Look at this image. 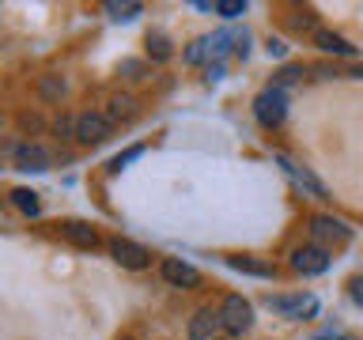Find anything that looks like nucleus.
Listing matches in <instances>:
<instances>
[{
	"label": "nucleus",
	"mask_w": 363,
	"mask_h": 340,
	"mask_svg": "<svg viewBox=\"0 0 363 340\" xmlns=\"http://www.w3.org/2000/svg\"><path fill=\"white\" fill-rule=\"evenodd\" d=\"M254 118L265 125V129H277V125H284V118H288V95H284V87H265L257 91L254 98Z\"/></svg>",
	"instance_id": "f257e3e1"
},
{
	"label": "nucleus",
	"mask_w": 363,
	"mask_h": 340,
	"mask_svg": "<svg viewBox=\"0 0 363 340\" xmlns=\"http://www.w3.org/2000/svg\"><path fill=\"white\" fill-rule=\"evenodd\" d=\"M220 317H223L227 333L242 336V333H250V325H254V306H250L242 295H227L223 306H220Z\"/></svg>",
	"instance_id": "f03ea898"
},
{
	"label": "nucleus",
	"mask_w": 363,
	"mask_h": 340,
	"mask_svg": "<svg viewBox=\"0 0 363 340\" xmlns=\"http://www.w3.org/2000/svg\"><path fill=\"white\" fill-rule=\"evenodd\" d=\"M110 129H113V125H110V118H106L102 110H84V113L76 118V132H72V136H76L84 147H91V144H102V140H106Z\"/></svg>",
	"instance_id": "7ed1b4c3"
},
{
	"label": "nucleus",
	"mask_w": 363,
	"mask_h": 340,
	"mask_svg": "<svg viewBox=\"0 0 363 340\" xmlns=\"http://www.w3.org/2000/svg\"><path fill=\"white\" fill-rule=\"evenodd\" d=\"M311 238H314V246L333 249V246H345L352 238V231L340 220H333V215H314L311 220Z\"/></svg>",
	"instance_id": "20e7f679"
},
{
	"label": "nucleus",
	"mask_w": 363,
	"mask_h": 340,
	"mask_svg": "<svg viewBox=\"0 0 363 340\" xmlns=\"http://www.w3.org/2000/svg\"><path fill=\"white\" fill-rule=\"evenodd\" d=\"M110 257L118 261L121 268H133V272L152 265V254H147L140 242H129V238H110Z\"/></svg>",
	"instance_id": "39448f33"
},
{
	"label": "nucleus",
	"mask_w": 363,
	"mask_h": 340,
	"mask_svg": "<svg viewBox=\"0 0 363 340\" xmlns=\"http://www.w3.org/2000/svg\"><path fill=\"white\" fill-rule=\"evenodd\" d=\"M269 306L280 317H303V314L318 310V299H314V295H303V291H295V295H269Z\"/></svg>",
	"instance_id": "423d86ee"
},
{
	"label": "nucleus",
	"mask_w": 363,
	"mask_h": 340,
	"mask_svg": "<svg viewBox=\"0 0 363 340\" xmlns=\"http://www.w3.org/2000/svg\"><path fill=\"white\" fill-rule=\"evenodd\" d=\"M291 268L295 272H303V276H318V272H325L329 268V249H322V246H299L291 254Z\"/></svg>",
	"instance_id": "0eeeda50"
},
{
	"label": "nucleus",
	"mask_w": 363,
	"mask_h": 340,
	"mask_svg": "<svg viewBox=\"0 0 363 340\" xmlns=\"http://www.w3.org/2000/svg\"><path fill=\"white\" fill-rule=\"evenodd\" d=\"M277 163H280V170H284V174H288V178H291L299 189H306L311 197H325V186H322V181H318V178L311 174V166L295 163L291 155H277Z\"/></svg>",
	"instance_id": "6e6552de"
},
{
	"label": "nucleus",
	"mask_w": 363,
	"mask_h": 340,
	"mask_svg": "<svg viewBox=\"0 0 363 340\" xmlns=\"http://www.w3.org/2000/svg\"><path fill=\"white\" fill-rule=\"evenodd\" d=\"M159 272H163V280L174 283V288H201V272L182 257H167L163 265H159Z\"/></svg>",
	"instance_id": "1a4fd4ad"
},
{
	"label": "nucleus",
	"mask_w": 363,
	"mask_h": 340,
	"mask_svg": "<svg viewBox=\"0 0 363 340\" xmlns=\"http://www.w3.org/2000/svg\"><path fill=\"white\" fill-rule=\"evenodd\" d=\"M220 329H223V317H220V310H212V306H201V310L189 317V340H216Z\"/></svg>",
	"instance_id": "9d476101"
},
{
	"label": "nucleus",
	"mask_w": 363,
	"mask_h": 340,
	"mask_svg": "<svg viewBox=\"0 0 363 340\" xmlns=\"http://www.w3.org/2000/svg\"><path fill=\"white\" fill-rule=\"evenodd\" d=\"M11 159H16L19 170H50L53 166V155L42 144H16L11 147Z\"/></svg>",
	"instance_id": "9b49d317"
},
{
	"label": "nucleus",
	"mask_w": 363,
	"mask_h": 340,
	"mask_svg": "<svg viewBox=\"0 0 363 340\" xmlns=\"http://www.w3.org/2000/svg\"><path fill=\"white\" fill-rule=\"evenodd\" d=\"M61 234H65V242H72L79 249H95L99 246V231L91 223H79V220H68L61 223Z\"/></svg>",
	"instance_id": "f8f14e48"
},
{
	"label": "nucleus",
	"mask_w": 363,
	"mask_h": 340,
	"mask_svg": "<svg viewBox=\"0 0 363 340\" xmlns=\"http://www.w3.org/2000/svg\"><path fill=\"white\" fill-rule=\"evenodd\" d=\"M110 118V125H118V121H133L136 118V98L133 95H110L106 102V110H102Z\"/></svg>",
	"instance_id": "ddd939ff"
},
{
	"label": "nucleus",
	"mask_w": 363,
	"mask_h": 340,
	"mask_svg": "<svg viewBox=\"0 0 363 340\" xmlns=\"http://www.w3.org/2000/svg\"><path fill=\"white\" fill-rule=\"evenodd\" d=\"M227 265L235 272H246V276H261V280H272L277 276V268L269 265V261H254V257H227Z\"/></svg>",
	"instance_id": "4468645a"
},
{
	"label": "nucleus",
	"mask_w": 363,
	"mask_h": 340,
	"mask_svg": "<svg viewBox=\"0 0 363 340\" xmlns=\"http://www.w3.org/2000/svg\"><path fill=\"white\" fill-rule=\"evenodd\" d=\"M314 45L318 50H325V53H337V57H352L356 50L340 38V34H333V30H314Z\"/></svg>",
	"instance_id": "2eb2a0df"
},
{
	"label": "nucleus",
	"mask_w": 363,
	"mask_h": 340,
	"mask_svg": "<svg viewBox=\"0 0 363 340\" xmlns=\"http://www.w3.org/2000/svg\"><path fill=\"white\" fill-rule=\"evenodd\" d=\"M144 11V4H136V0H106V16L118 19V23H129Z\"/></svg>",
	"instance_id": "dca6fc26"
},
{
	"label": "nucleus",
	"mask_w": 363,
	"mask_h": 340,
	"mask_svg": "<svg viewBox=\"0 0 363 340\" xmlns=\"http://www.w3.org/2000/svg\"><path fill=\"white\" fill-rule=\"evenodd\" d=\"M11 204H16V208L23 212V215H38V193L34 189H11Z\"/></svg>",
	"instance_id": "f3484780"
},
{
	"label": "nucleus",
	"mask_w": 363,
	"mask_h": 340,
	"mask_svg": "<svg viewBox=\"0 0 363 340\" xmlns=\"http://www.w3.org/2000/svg\"><path fill=\"white\" fill-rule=\"evenodd\" d=\"M208 57H212V34H204V38L189 42V50H186V61H189V64H201V61H208Z\"/></svg>",
	"instance_id": "a211bd4d"
},
{
	"label": "nucleus",
	"mask_w": 363,
	"mask_h": 340,
	"mask_svg": "<svg viewBox=\"0 0 363 340\" xmlns=\"http://www.w3.org/2000/svg\"><path fill=\"white\" fill-rule=\"evenodd\" d=\"M147 53H152V61H167L170 57V38L167 34H147Z\"/></svg>",
	"instance_id": "6ab92c4d"
},
{
	"label": "nucleus",
	"mask_w": 363,
	"mask_h": 340,
	"mask_svg": "<svg viewBox=\"0 0 363 340\" xmlns=\"http://www.w3.org/2000/svg\"><path fill=\"white\" fill-rule=\"evenodd\" d=\"M212 11L223 19H238V16H246V0H216Z\"/></svg>",
	"instance_id": "aec40b11"
},
{
	"label": "nucleus",
	"mask_w": 363,
	"mask_h": 340,
	"mask_svg": "<svg viewBox=\"0 0 363 340\" xmlns=\"http://www.w3.org/2000/svg\"><path fill=\"white\" fill-rule=\"evenodd\" d=\"M140 155H144V144H136V147H129V152L113 155V159H110V174H121V166H129L133 159H140Z\"/></svg>",
	"instance_id": "412c9836"
},
{
	"label": "nucleus",
	"mask_w": 363,
	"mask_h": 340,
	"mask_svg": "<svg viewBox=\"0 0 363 340\" xmlns=\"http://www.w3.org/2000/svg\"><path fill=\"white\" fill-rule=\"evenodd\" d=\"M38 91H42V98H61L65 95V79L61 76H42Z\"/></svg>",
	"instance_id": "4be33fe9"
},
{
	"label": "nucleus",
	"mask_w": 363,
	"mask_h": 340,
	"mask_svg": "<svg viewBox=\"0 0 363 340\" xmlns=\"http://www.w3.org/2000/svg\"><path fill=\"white\" fill-rule=\"evenodd\" d=\"M299 76H303V68H299V64H288V68H280V76H277V87H288V84H295Z\"/></svg>",
	"instance_id": "5701e85b"
},
{
	"label": "nucleus",
	"mask_w": 363,
	"mask_h": 340,
	"mask_svg": "<svg viewBox=\"0 0 363 340\" xmlns=\"http://www.w3.org/2000/svg\"><path fill=\"white\" fill-rule=\"evenodd\" d=\"M311 340H356V336L345 333V329H322V333H314Z\"/></svg>",
	"instance_id": "b1692460"
},
{
	"label": "nucleus",
	"mask_w": 363,
	"mask_h": 340,
	"mask_svg": "<svg viewBox=\"0 0 363 340\" xmlns=\"http://www.w3.org/2000/svg\"><path fill=\"white\" fill-rule=\"evenodd\" d=\"M348 295H352V302H356V306H363V272H359V276H352Z\"/></svg>",
	"instance_id": "393cba45"
},
{
	"label": "nucleus",
	"mask_w": 363,
	"mask_h": 340,
	"mask_svg": "<svg viewBox=\"0 0 363 340\" xmlns=\"http://www.w3.org/2000/svg\"><path fill=\"white\" fill-rule=\"evenodd\" d=\"M265 50H269V57H284V53H288V45H284V42H277V38H272V42L265 45Z\"/></svg>",
	"instance_id": "a878e982"
},
{
	"label": "nucleus",
	"mask_w": 363,
	"mask_h": 340,
	"mask_svg": "<svg viewBox=\"0 0 363 340\" xmlns=\"http://www.w3.org/2000/svg\"><path fill=\"white\" fill-rule=\"evenodd\" d=\"M121 72L136 79V72H140V64H136V61H125V64H121Z\"/></svg>",
	"instance_id": "bb28decb"
}]
</instances>
